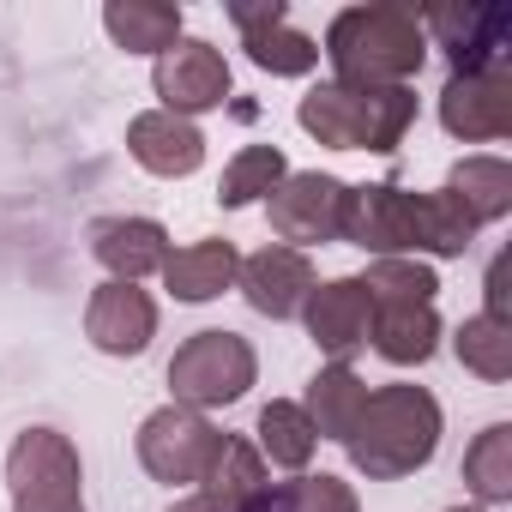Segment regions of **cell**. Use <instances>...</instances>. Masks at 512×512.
<instances>
[{
  "instance_id": "obj_11",
  "label": "cell",
  "mask_w": 512,
  "mask_h": 512,
  "mask_svg": "<svg viewBox=\"0 0 512 512\" xmlns=\"http://www.w3.org/2000/svg\"><path fill=\"white\" fill-rule=\"evenodd\" d=\"M85 332H91V344H97V350H109V356H139V350L151 344V332H157V308H151V296H145V290L115 284V278H109V284L91 296Z\"/></svg>"
},
{
  "instance_id": "obj_7",
  "label": "cell",
  "mask_w": 512,
  "mask_h": 512,
  "mask_svg": "<svg viewBox=\"0 0 512 512\" xmlns=\"http://www.w3.org/2000/svg\"><path fill=\"white\" fill-rule=\"evenodd\" d=\"M344 199H350V187L332 175H284L272 193V229L296 253H302V241H332V235H344Z\"/></svg>"
},
{
  "instance_id": "obj_25",
  "label": "cell",
  "mask_w": 512,
  "mask_h": 512,
  "mask_svg": "<svg viewBox=\"0 0 512 512\" xmlns=\"http://www.w3.org/2000/svg\"><path fill=\"white\" fill-rule=\"evenodd\" d=\"M464 470H470V488L494 506V500H506L512 494V428H488L482 440H476V452L464 458Z\"/></svg>"
},
{
  "instance_id": "obj_15",
  "label": "cell",
  "mask_w": 512,
  "mask_h": 512,
  "mask_svg": "<svg viewBox=\"0 0 512 512\" xmlns=\"http://www.w3.org/2000/svg\"><path fill=\"white\" fill-rule=\"evenodd\" d=\"M428 31L452 49L458 73H488V61L500 55V37L512 31V13L506 7H434L428 13Z\"/></svg>"
},
{
  "instance_id": "obj_12",
  "label": "cell",
  "mask_w": 512,
  "mask_h": 512,
  "mask_svg": "<svg viewBox=\"0 0 512 512\" xmlns=\"http://www.w3.org/2000/svg\"><path fill=\"white\" fill-rule=\"evenodd\" d=\"M302 314H308V332H314V344H320V350L350 356L356 344H368L374 302H368L362 278H338V284H326V290L314 284V290H308V302H302Z\"/></svg>"
},
{
  "instance_id": "obj_13",
  "label": "cell",
  "mask_w": 512,
  "mask_h": 512,
  "mask_svg": "<svg viewBox=\"0 0 512 512\" xmlns=\"http://www.w3.org/2000/svg\"><path fill=\"white\" fill-rule=\"evenodd\" d=\"M241 290H247V302L260 314L290 320L308 302V290H314V266L296 247H266V253H253V260L241 266Z\"/></svg>"
},
{
  "instance_id": "obj_10",
  "label": "cell",
  "mask_w": 512,
  "mask_h": 512,
  "mask_svg": "<svg viewBox=\"0 0 512 512\" xmlns=\"http://www.w3.org/2000/svg\"><path fill=\"white\" fill-rule=\"evenodd\" d=\"M440 115H446V127L464 133V139H500V133L512 127V79H506L500 67H488V73H458V79L446 85V97H440Z\"/></svg>"
},
{
  "instance_id": "obj_2",
  "label": "cell",
  "mask_w": 512,
  "mask_h": 512,
  "mask_svg": "<svg viewBox=\"0 0 512 512\" xmlns=\"http://www.w3.org/2000/svg\"><path fill=\"white\" fill-rule=\"evenodd\" d=\"M434 440H440V404L422 386H386V392H368L350 428V458L368 476H404L428 464Z\"/></svg>"
},
{
  "instance_id": "obj_21",
  "label": "cell",
  "mask_w": 512,
  "mask_h": 512,
  "mask_svg": "<svg viewBox=\"0 0 512 512\" xmlns=\"http://www.w3.org/2000/svg\"><path fill=\"white\" fill-rule=\"evenodd\" d=\"M109 37L127 49V55H163L175 49L181 37V7H151V0H127V7H109L103 13Z\"/></svg>"
},
{
  "instance_id": "obj_9",
  "label": "cell",
  "mask_w": 512,
  "mask_h": 512,
  "mask_svg": "<svg viewBox=\"0 0 512 512\" xmlns=\"http://www.w3.org/2000/svg\"><path fill=\"white\" fill-rule=\"evenodd\" d=\"M157 97L169 115H199L229 97V67L211 43H175L157 61Z\"/></svg>"
},
{
  "instance_id": "obj_8",
  "label": "cell",
  "mask_w": 512,
  "mask_h": 512,
  "mask_svg": "<svg viewBox=\"0 0 512 512\" xmlns=\"http://www.w3.org/2000/svg\"><path fill=\"white\" fill-rule=\"evenodd\" d=\"M422 211H428V199H416V193L362 187L344 199V235L374 253H404V247H422Z\"/></svg>"
},
{
  "instance_id": "obj_6",
  "label": "cell",
  "mask_w": 512,
  "mask_h": 512,
  "mask_svg": "<svg viewBox=\"0 0 512 512\" xmlns=\"http://www.w3.org/2000/svg\"><path fill=\"white\" fill-rule=\"evenodd\" d=\"M7 476H13L19 512H85L79 506V452L55 428L19 434V446L7 458Z\"/></svg>"
},
{
  "instance_id": "obj_27",
  "label": "cell",
  "mask_w": 512,
  "mask_h": 512,
  "mask_svg": "<svg viewBox=\"0 0 512 512\" xmlns=\"http://www.w3.org/2000/svg\"><path fill=\"white\" fill-rule=\"evenodd\" d=\"M362 290H368V302H434V272L410 266V260H380L362 278Z\"/></svg>"
},
{
  "instance_id": "obj_23",
  "label": "cell",
  "mask_w": 512,
  "mask_h": 512,
  "mask_svg": "<svg viewBox=\"0 0 512 512\" xmlns=\"http://www.w3.org/2000/svg\"><path fill=\"white\" fill-rule=\"evenodd\" d=\"M284 181V151L278 145H247L229 169H223V205H253L260 193H278Z\"/></svg>"
},
{
  "instance_id": "obj_24",
  "label": "cell",
  "mask_w": 512,
  "mask_h": 512,
  "mask_svg": "<svg viewBox=\"0 0 512 512\" xmlns=\"http://www.w3.org/2000/svg\"><path fill=\"white\" fill-rule=\"evenodd\" d=\"M452 193H458V205L482 223V217H500V211H506L512 175H506V163H500V157H470V163L452 175Z\"/></svg>"
},
{
  "instance_id": "obj_1",
  "label": "cell",
  "mask_w": 512,
  "mask_h": 512,
  "mask_svg": "<svg viewBox=\"0 0 512 512\" xmlns=\"http://www.w3.org/2000/svg\"><path fill=\"white\" fill-rule=\"evenodd\" d=\"M326 55L344 85H404L422 67V19L410 7H350L332 19Z\"/></svg>"
},
{
  "instance_id": "obj_19",
  "label": "cell",
  "mask_w": 512,
  "mask_h": 512,
  "mask_svg": "<svg viewBox=\"0 0 512 512\" xmlns=\"http://www.w3.org/2000/svg\"><path fill=\"white\" fill-rule=\"evenodd\" d=\"M440 320L428 302H374V350L386 362H428Z\"/></svg>"
},
{
  "instance_id": "obj_20",
  "label": "cell",
  "mask_w": 512,
  "mask_h": 512,
  "mask_svg": "<svg viewBox=\"0 0 512 512\" xmlns=\"http://www.w3.org/2000/svg\"><path fill=\"white\" fill-rule=\"evenodd\" d=\"M362 404H368V386H362L344 362H332V368H320V380H314V392H308L302 410H308V422H314L320 440H350Z\"/></svg>"
},
{
  "instance_id": "obj_18",
  "label": "cell",
  "mask_w": 512,
  "mask_h": 512,
  "mask_svg": "<svg viewBox=\"0 0 512 512\" xmlns=\"http://www.w3.org/2000/svg\"><path fill=\"white\" fill-rule=\"evenodd\" d=\"M241 260H235V247L229 241H199V247H181L163 260V284L181 296V302H211L235 284Z\"/></svg>"
},
{
  "instance_id": "obj_28",
  "label": "cell",
  "mask_w": 512,
  "mask_h": 512,
  "mask_svg": "<svg viewBox=\"0 0 512 512\" xmlns=\"http://www.w3.org/2000/svg\"><path fill=\"white\" fill-rule=\"evenodd\" d=\"M175 512H235L229 500H217V494H199V500H181Z\"/></svg>"
},
{
  "instance_id": "obj_5",
  "label": "cell",
  "mask_w": 512,
  "mask_h": 512,
  "mask_svg": "<svg viewBox=\"0 0 512 512\" xmlns=\"http://www.w3.org/2000/svg\"><path fill=\"white\" fill-rule=\"evenodd\" d=\"M217 452H223V434L199 410H181V404L145 416V428H139V464L169 488L175 482H205Z\"/></svg>"
},
{
  "instance_id": "obj_4",
  "label": "cell",
  "mask_w": 512,
  "mask_h": 512,
  "mask_svg": "<svg viewBox=\"0 0 512 512\" xmlns=\"http://www.w3.org/2000/svg\"><path fill=\"white\" fill-rule=\"evenodd\" d=\"M169 386L181 410H211V404H235L253 386V350L235 332H199L175 350L169 362Z\"/></svg>"
},
{
  "instance_id": "obj_3",
  "label": "cell",
  "mask_w": 512,
  "mask_h": 512,
  "mask_svg": "<svg viewBox=\"0 0 512 512\" xmlns=\"http://www.w3.org/2000/svg\"><path fill=\"white\" fill-rule=\"evenodd\" d=\"M410 115H416V97L404 85H374V91H362V85H326V91L302 97V127L320 145H338V151H356V145L392 151L404 139Z\"/></svg>"
},
{
  "instance_id": "obj_17",
  "label": "cell",
  "mask_w": 512,
  "mask_h": 512,
  "mask_svg": "<svg viewBox=\"0 0 512 512\" xmlns=\"http://www.w3.org/2000/svg\"><path fill=\"white\" fill-rule=\"evenodd\" d=\"M229 19L247 31V55L260 61L266 73H308V67L320 61V43L284 25V7H278V0H272V7H260V13H253V7H229Z\"/></svg>"
},
{
  "instance_id": "obj_16",
  "label": "cell",
  "mask_w": 512,
  "mask_h": 512,
  "mask_svg": "<svg viewBox=\"0 0 512 512\" xmlns=\"http://www.w3.org/2000/svg\"><path fill=\"white\" fill-rule=\"evenodd\" d=\"M127 145L133 157L151 169V175H193L205 163V139L187 115H169V109H151L127 127Z\"/></svg>"
},
{
  "instance_id": "obj_14",
  "label": "cell",
  "mask_w": 512,
  "mask_h": 512,
  "mask_svg": "<svg viewBox=\"0 0 512 512\" xmlns=\"http://www.w3.org/2000/svg\"><path fill=\"white\" fill-rule=\"evenodd\" d=\"M91 247L115 272V284H139L145 272H163V260H169V235L151 217H109L91 229Z\"/></svg>"
},
{
  "instance_id": "obj_26",
  "label": "cell",
  "mask_w": 512,
  "mask_h": 512,
  "mask_svg": "<svg viewBox=\"0 0 512 512\" xmlns=\"http://www.w3.org/2000/svg\"><path fill=\"white\" fill-rule=\"evenodd\" d=\"M458 356L476 368V374H488V380H506L512 374V338H506V320H470L464 332H458Z\"/></svg>"
},
{
  "instance_id": "obj_22",
  "label": "cell",
  "mask_w": 512,
  "mask_h": 512,
  "mask_svg": "<svg viewBox=\"0 0 512 512\" xmlns=\"http://www.w3.org/2000/svg\"><path fill=\"white\" fill-rule=\"evenodd\" d=\"M260 440H266L272 464H284V470H302V464L314 458V446H320V434H314V422H308L302 404H266Z\"/></svg>"
}]
</instances>
